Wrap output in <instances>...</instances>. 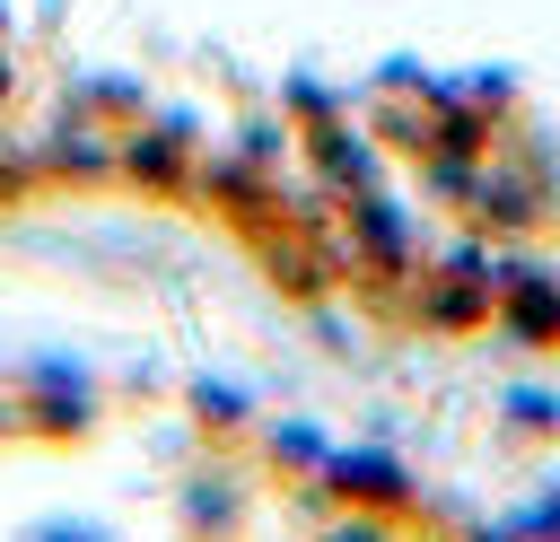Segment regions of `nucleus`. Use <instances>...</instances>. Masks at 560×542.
<instances>
[{
    "label": "nucleus",
    "instance_id": "1",
    "mask_svg": "<svg viewBox=\"0 0 560 542\" xmlns=\"http://www.w3.org/2000/svg\"><path fill=\"white\" fill-rule=\"evenodd\" d=\"M411 323H429V332H472V323H490V262H472V254L438 262V271L411 288Z\"/></svg>",
    "mask_w": 560,
    "mask_h": 542
},
{
    "label": "nucleus",
    "instance_id": "2",
    "mask_svg": "<svg viewBox=\"0 0 560 542\" xmlns=\"http://www.w3.org/2000/svg\"><path fill=\"white\" fill-rule=\"evenodd\" d=\"M490 323L499 332H516V341H560V280L551 271H534V262H516V271H490Z\"/></svg>",
    "mask_w": 560,
    "mask_h": 542
},
{
    "label": "nucleus",
    "instance_id": "3",
    "mask_svg": "<svg viewBox=\"0 0 560 542\" xmlns=\"http://www.w3.org/2000/svg\"><path fill=\"white\" fill-rule=\"evenodd\" d=\"M332 490H341L350 516H368V507H376V516H411V507H420L411 472L385 463V455H341V463H332Z\"/></svg>",
    "mask_w": 560,
    "mask_h": 542
},
{
    "label": "nucleus",
    "instance_id": "4",
    "mask_svg": "<svg viewBox=\"0 0 560 542\" xmlns=\"http://www.w3.org/2000/svg\"><path fill=\"white\" fill-rule=\"evenodd\" d=\"M332 542H385V533H376V525H368V516H350V525H341V533H332Z\"/></svg>",
    "mask_w": 560,
    "mask_h": 542
},
{
    "label": "nucleus",
    "instance_id": "5",
    "mask_svg": "<svg viewBox=\"0 0 560 542\" xmlns=\"http://www.w3.org/2000/svg\"><path fill=\"white\" fill-rule=\"evenodd\" d=\"M0 105H9V52H0Z\"/></svg>",
    "mask_w": 560,
    "mask_h": 542
}]
</instances>
